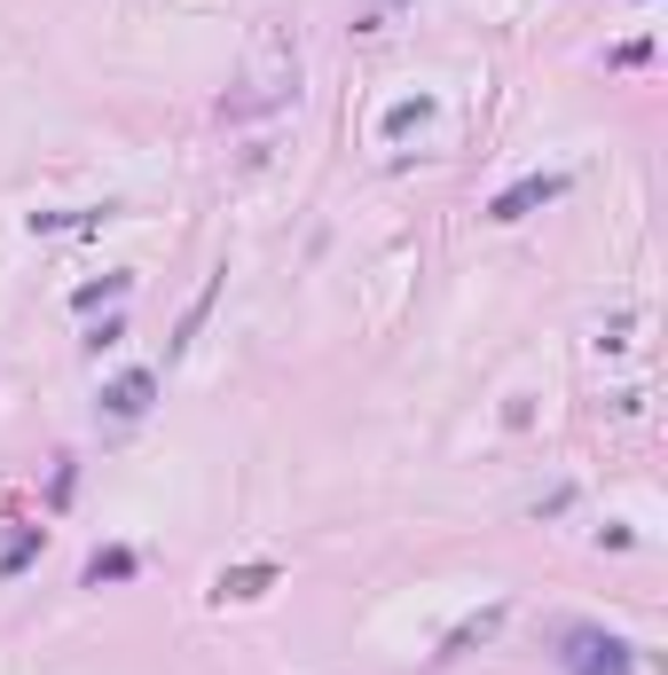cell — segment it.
Returning <instances> with one entry per match:
<instances>
[{
    "instance_id": "obj_1",
    "label": "cell",
    "mask_w": 668,
    "mask_h": 675,
    "mask_svg": "<svg viewBox=\"0 0 668 675\" xmlns=\"http://www.w3.org/2000/svg\"><path fill=\"white\" fill-rule=\"evenodd\" d=\"M291 95H299V55H291L284 40H260L253 71H244V95H228L220 118H253V111H276V103H291Z\"/></svg>"
},
{
    "instance_id": "obj_2",
    "label": "cell",
    "mask_w": 668,
    "mask_h": 675,
    "mask_svg": "<svg viewBox=\"0 0 668 675\" xmlns=\"http://www.w3.org/2000/svg\"><path fill=\"white\" fill-rule=\"evenodd\" d=\"M566 667H574V675H598V667H606V675H629L621 644L598 636V629H574V636H566Z\"/></svg>"
},
{
    "instance_id": "obj_3",
    "label": "cell",
    "mask_w": 668,
    "mask_h": 675,
    "mask_svg": "<svg viewBox=\"0 0 668 675\" xmlns=\"http://www.w3.org/2000/svg\"><path fill=\"white\" fill-rule=\"evenodd\" d=\"M558 189H566L558 174H535V181H520L512 197H495V220H527V212H535L543 197H558Z\"/></svg>"
},
{
    "instance_id": "obj_4",
    "label": "cell",
    "mask_w": 668,
    "mask_h": 675,
    "mask_svg": "<svg viewBox=\"0 0 668 675\" xmlns=\"http://www.w3.org/2000/svg\"><path fill=\"white\" fill-rule=\"evenodd\" d=\"M150 393H157V385L134 370V377H119V385L103 393V408H111V416H142V408H150Z\"/></svg>"
},
{
    "instance_id": "obj_5",
    "label": "cell",
    "mask_w": 668,
    "mask_h": 675,
    "mask_svg": "<svg viewBox=\"0 0 668 675\" xmlns=\"http://www.w3.org/2000/svg\"><path fill=\"white\" fill-rule=\"evenodd\" d=\"M88 573H95V581H119V573H134V558H126V550H111V558H95Z\"/></svg>"
}]
</instances>
